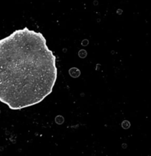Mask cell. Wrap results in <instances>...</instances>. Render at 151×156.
<instances>
[{
    "label": "cell",
    "instance_id": "obj_1",
    "mask_svg": "<svg viewBox=\"0 0 151 156\" xmlns=\"http://www.w3.org/2000/svg\"><path fill=\"white\" fill-rule=\"evenodd\" d=\"M57 77L56 57L41 32L25 27L0 40V101L9 109L43 101Z\"/></svg>",
    "mask_w": 151,
    "mask_h": 156
}]
</instances>
